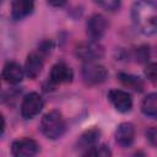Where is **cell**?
<instances>
[{"instance_id": "obj_12", "label": "cell", "mask_w": 157, "mask_h": 157, "mask_svg": "<svg viewBox=\"0 0 157 157\" xmlns=\"http://www.w3.org/2000/svg\"><path fill=\"white\" fill-rule=\"evenodd\" d=\"M25 75L23 69L16 61H9L2 69V77L10 83H18L22 81Z\"/></svg>"}, {"instance_id": "obj_2", "label": "cell", "mask_w": 157, "mask_h": 157, "mask_svg": "<svg viewBox=\"0 0 157 157\" xmlns=\"http://www.w3.org/2000/svg\"><path fill=\"white\" fill-rule=\"evenodd\" d=\"M66 130V123L63 115L58 110H52L42 118L40 121V131L44 136H47L50 140L59 139L64 135Z\"/></svg>"}, {"instance_id": "obj_25", "label": "cell", "mask_w": 157, "mask_h": 157, "mask_svg": "<svg viewBox=\"0 0 157 157\" xmlns=\"http://www.w3.org/2000/svg\"><path fill=\"white\" fill-rule=\"evenodd\" d=\"M1 1H2V0H0V4H1Z\"/></svg>"}, {"instance_id": "obj_11", "label": "cell", "mask_w": 157, "mask_h": 157, "mask_svg": "<svg viewBox=\"0 0 157 157\" xmlns=\"http://www.w3.org/2000/svg\"><path fill=\"white\" fill-rule=\"evenodd\" d=\"M34 10V0H13L11 4V17L15 21L22 20Z\"/></svg>"}, {"instance_id": "obj_14", "label": "cell", "mask_w": 157, "mask_h": 157, "mask_svg": "<svg viewBox=\"0 0 157 157\" xmlns=\"http://www.w3.org/2000/svg\"><path fill=\"white\" fill-rule=\"evenodd\" d=\"M101 137V131L97 128H92L86 130L77 140V147L80 150H90L91 147L96 146L99 141Z\"/></svg>"}, {"instance_id": "obj_23", "label": "cell", "mask_w": 157, "mask_h": 157, "mask_svg": "<svg viewBox=\"0 0 157 157\" xmlns=\"http://www.w3.org/2000/svg\"><path fill=\"white\" fill-rule=\"evenodd\" d=\"M50 49H52V43L44 42V43L40 45L39 52H40V53H44V54H48V53H50Z\"/></svg>"}, {"instance_id": "obj_13", "label": "cell", "mask_w": 157, "mask_h": 157, "mask_svg": "<svg viewBox=\"0 0 157 157\" xmlns=\"http://www.w3.org/2000/svg\"><path fill=\"white\" fill-rule=\"evenodd\" d=\"M43 69V59L37 53H31L27 56V60L25 63V74L29 78H36Z\"/></svg>"}, {"instance_id": "obj_16", "label": "cell", "mask_w": 157, "mask_h": 157, "mask_svg": "<svg viewBox=\"0 0 157 157\" xmlns=\"http://www.w3.org/2000/svg\"><path fill=\"white\" fill-rule=\"evenodd\" d=\"M141 110L145 115L151 118H155L157 115V94L156 93H150L144 98L141 103Z\"/></svg>"}, {"instance_id": "obj_22", "label": "cell", "mask_w": 157, "mask_h": 157, "mask_svg": "<svg viewBox=\"0 0 157 157\" xmlns=\"http://www.w3.org/2000/svg\"><path fill=\"white\" fill-rule=\"evenodd\" d=\"M47 1L53 7H61L66 4V0H47Z\"/></svg>"}, {"instance_id": "obj_17", "label": "cell", "mask_w": 157, "mask_h": 157, "mask_svg": "<svg viewBox=\"0 0 157 157\" xmlns=\"http://www.w3.org/2000/svg\"><path fill=\"white\" fill-rule=\"evenodd\" d=\"M85 156H101V157H108L112 155V151L105 145H96L91 147L90 150L83 152Z\"/></svg>"}, {"instance_id": "obj_24", "label": "cell", "mask_w": 157, "mask_h": 157, "mask_svg": "<svg viewBox=\"0 0 157 157\" xmlns=\"http://www.w3.org/2000/svg\"><path fill=\"white\" fill-rule=\"evenodd\" d=\"M4 130H5V119H4L2 114L0 113V135L4 132Z\"/></svg>"}, {"instance_id": "obj_1", "label": "cell", "mask_w": 157, "mask_h": 157, "mask_svg": "<svg viewBox=\"0 0 157 157\" xmlns=\"http://www.w3.org/2000/svg\"><path fill=\"white\" fill-rule=\"evenodd\" d=\"M135 27L145 36H152L157 29V7L155 0H137L131 7Z\"/></svg>"}, {"instance_id": "obj_8", "label": "cell", "mask_w": 157, "mask_h": 157, "mask_svg": "<svg viewBox=\"0 0 157 157\" xmlns=\"http://www.w3.org/2000/svg\"><path fill=\"white\" fill-rule=\"evenodd\" d=\"M108 99L120 113H128L132 108L131 96L123 90H110L108 92Z\"/></svg>"}, {"instance_id": "obj_3", "label": "cell", "mask_w": 157, "mask_h": 157, "mask_svg": "<svg viewBox=\"0 0 157 157\" xmlns=\"http://www.w3.org/2000/svg\"><path fill=\"white\" fill-rule=\"evenodd\" d=\"M103 55H104V49L96 40L83 42L76 47V56L85 63L98 60Z\"/></svg>"}, {"instance_id": "obj_19", "label": "cell", "mask_w": 157, "mask_h": 157, "mask_svg": "<svg viewBox=\"0 0 157 157\" xmlns=\"http://www.w3.org/2000/svg\"><path fill=\"white\" fill-rule=\"evenodd\" d=\"M148 56H150L148 47L144 45V47H140V48L136 50V60H137V61H140V63L147 61V60H148Z\"/></svg>"}, {"instance_id": "obj_18", "label": "cell", "mask_w": 157, "mask_h": 157, "mask_svg": "<svg viewBox=\"0 0 157 157\" xmlns=\"http://www.w3.org/2000/svg\"><path fill=\"white\" fill-rule=\"evenodd\" d=\"M101 7L109 10V11H114L120 6V0H94Z\"/></svg>"}, {"instance_id": "obj_4", "label": "cell", "mask_w": 157, "mask_h": 157, "mask_svg": "<svg viewBox=\"0 0 157 157\" xmlns=\"http://www.w3.org/2000/svg\"><path fill=\"white\" fill-rule=\"evenodd\" d=\"M108 71L103 65L94 61L85 63L82 66V77L87 85H98L107 78Z\"/></svg>"}, {"instance_id": "obj_15", "label": "cell", "mask_w": 157, "mask_h": 157, "mask_svg": "<svg viewBox=\"0 0 157 157\" xmlns=\"http://www.w3.org/2000/svg\"><path fill=\"white\" fill-rule=\"evenodd\" d=\"M118 80L121 82L123 86L128 87V88H131L134 91H137V92H141L144 90V81L135 76V75H131V74H125V72H120L118 75Z\"/></svg>"}, {"instance_id": "obj_5", "label": "cell", "mask_w": 157, "mask_h": 157, "mask_svg": "<svg viewBox=\"0 0 157 157\" xmlns=\"http://www.w3.org/2000/svg\"><path fill=\"white\" fill-rule=\"evenodd\" d=\"M42 108H43L42 97L38 93L32 92L23 98L22 105H21V114L25 119H32L37 114H39Z\"/></svg>"}, {"instance_id": "obj_10", "label": "cell", "mask_w": 157, "mask_h": 157, "mask_svg": "<svg viewBox=\"0 0 157 157\" xmlns=\"http://www.w3.org/2000/svg\"><path fill=\"white\" fill-rule=\"evenodd\" d=\"M135 139V126L131 123H121L115 130V140L119 145L128 147L134 142Z\"/></svg>"}, {"instance_id": "obj_7", "label": "cell", "mask_w": 157, "mask_h": 157, "mask_svg": "<svg viewBox=\"0 0 157 157\" xmlns=\"http://www.w3.org/2000/svg\"><path fill=\"white\" fill-rule=\"evenodd\" d=\"M38 144L28 137L16 140L11 146V152L15 157H32L38 152Z\"/></svg>"}, {"instance_id": "obj_21", "label": "cell", "mask_w": 157, "mask_h": 157, "mask_svg": "<svg viewBox=\"0 0 157 157\" xmlns=\"http://www.w3.org/2000/svg\"><path fill=\"white\" fill-rule=\"evenodd\" d=\"M146 136L148 139V141L151 142L152 146H156V142H157V131H156V128H150L146 132Z\"/></svg>"}, {"instance_id": "obj_20", "label": "cell", "mask_w": 157, "mask_h": 157, "mask_svg": "<svg viewBox=\"0 0 157 157\" xmlns=\"http://www.w3.org/2000/svg\"><path fill=\"white\" fill-rule=\"evenodd\" d=\"M145 75L147 76V78L152 82L156 81V64L155 63H151L147 65L146 70H145Z\"/></svg>"}, {"instance_id": "obj_6", "label": "cell", "mask_w": 157, "mask_h": 157, "mask_svg": "<svg viewBox=\"0 0 157 157\" xmlns=\"http://www.w3.org/2000/svg\"><path fill=\"white\" fill-rule=\"evenodd\" d=\"M86 28H87V34L91 38V40H98L104 36L108 28V22L103 15L94 13L88 18Z\"/></svg>"}, {"instance_id": "obj_9", "label": "cell", "mask_w": 157, "mask_h": 157, "mask_svg": "<svg viewBox=\"0 0 157 157\" xmlns=\"http://www.w3.org/2000/svg\"><path fill=\"white\" fill-rule=\"evenodd\" d=\"M74 78L72 69L65 63H56L50 70V81L55 85L69 83Z\"/></svg>"}]
</instances>
